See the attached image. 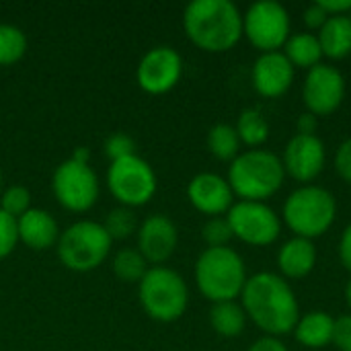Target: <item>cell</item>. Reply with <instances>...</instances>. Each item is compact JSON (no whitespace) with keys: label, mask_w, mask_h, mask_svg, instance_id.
I'll return each instance as SVG.
<instances>
[{"label":"cell","mask_w":351,"mask_h":351,"mask_svg":"<svg viewBox=\"0 0 351 351\" xmlns=\"http://www.w3.org/2000/svg\"><path fill=\"white\" fill-rule=\"evenodd\" d=\"M241 300L247 319L269 337L292 333L300 319V306L292 286L271 271L251 276L243 288Z\"/></svg>","instance_id":"1"},{"label":"cell","mask_w":351,"mask_h":351,"mask_svg":"<svg viewBox=\"0 0 351 351\" xmlns=\"http://www.w3.org/2000/svg\"><path fill=\"white\" fill-rule=\"evenodd\" d=\"M187 39L210 53L232 49L243 37V12L230 0H193L185 6Z\"/></svg>","instance_id":"2"},{"label":"cell","mask_w":351,"mask_h":351,"mask_svg":"<svg viewBox=\"0 0 351 351\" xmlns=\"http://www.w3.org/2000/svg\"><path fill=\"white\" fill-rule=\"evenodd\" d=\"M286 179L282 158L269 150L241 152L228 167V185L241 202H265L276 195Z\"/></svg>","instance_id":"3"},{"label":"cell","mask_w":351,"mask_h":351,"mask_svg":"<svg viewBox=\"0 0 351 351\" xmlns=\"http://www.w3.org/2000/svg\"><path fill=\"white\" fill-rule=\"evenodd\" d=\"M247 267L243 257L230 247H208L195 263V282L208 300L230 302L243 294L247 284Z\"/></svg>","instance_id":"4"},{"label":"cell","mask_w":351,"mask_h":351,"mask_svg":"<svg viewBox=\"0 0 351 351\" xmlns=\"http://www.w3.org/2000/svg\"><path fill=\"white\" fill-rule=\"evenodd\" d=\"M284 222L300 239L323 237L337 218L333 193L321 185H302L292 191L284 204Z\"/></svg>","instance_id":"5"},{"label":"cell","mask_w":351,"mask_h":351,"mask_svg":"<svg viewBox=\"0 0 351 351\" xmlns=\"http://www.w3.org/2000/svg\"><path fill=\"white\" fill-rule=\"evenodd\" d=\"M138 298L144 313L160 323H173L187 311L189 290L185 280L171 267H148L138 284Z\"/></svg>","instance_id":"6"},{"label":"cell","mask_w":351,"mask_h":351,"mask_svg":"<svg viewBox=\"0 0 351 351\" xmlns=\"http://www.w3.org/2000/svg\"><path fill=\"white\" fill-rule=\"evenodd\" d=\"M113 239L105 226L93 220L70 224L58 239V257L72 271H93L111 253Z\"/></svg>","instance_id":"7"},{"label":"cell","mask_w":351,"mask_h":351,"mask_svg":"<svg viewBox=\"0 0 351 351\" xmlns=\"http://www.w3.org/2000/svg\"><path fill=\"white\" fill-rule=\"evenodd\" d=\"M243 35L261 53L284 49L290 39V12L276 0H261L243 14Z\"/></svg>","instance_id":"8"},{"label":"cell","mask_w":351,"mask_h":351,"mask_svg":"<svg viewBox=\"0 0 351 351\" xmlns=\"http://www.w3.org/2000/svg\"><path fill=\"white\" fill-rule=\"evenodd\" d=\"M107 187L123 208H140L156 193V175L138 154L115 160L107 171Z\"/></svg>","instance_id":"9"},{"label":"cell","mask_w":351,"mask_h":351,"mask_svg":"<svg viewBox=\"0 0 351 351\" xmlns=\"http://www.w3.org/2000/svg\"><path fill=\"white\" fill-rule=\"evenodd\" d=\"M53 195L70 212H86L99 199V177L90 165L72 158L58 165L51 179Z\"/></svg>","instance_id":"10"},{"label":"cell","mask_w":351,"mask_h":351,"mask_svg":"<svg viewBox=\"0 0 351 351\" xmlns=\"http://www.w3.org/2000/svg\"><path fill=\"white\" fill-rule=\"evenodd\" d=\"M232 237L251 247H269L282 232L280 216L265 202H237L226 214Z\"/></svg>","instance_id":"11"},{"label":"cell","mask_w":351,"mask_h":351,"mask_svg":"<svg viewBox=\"0 0 351 351\" xmlns=\"http://www.w3.org/2000/svg\"><path fill=\"white\" fill-rule=\"evenodd\" d=\"M302 99L308 113L317 117H327L335 113L346 99V78L341 70L331 64H319L306 72Z\"/></svg>","instance_id":"12"},{"label":"cell","mask_w":351,"mask_h":351,"mask_svg":"<svg viewBox=\"0 0 351 351\" xmlns=\"http://www.w3.org/2000/svg\"><path fill=\"white\" fill-rule=\"evenodd\" d=\"M183 74V60L177 49L158 45L152 47L138 64L136 78L144 93L162 95L177 86Z\"/></svg>","instance_id":"13"},{"label":"cell","mask_w":351,"mask_h":351,"mask_svg":"<svg viewBox=\"0 0 351 351\" xmlns=\"http://www.w3.org/2000/svg\"><path fill=\"white\" fill-rule=\"evenodd\" d=\"M325 142L315 134V136H304L296 134L284 148L282 154V165L286 175H290L294 181L302 185H311L323 169H325Z\"/></svg>","instance_id":"14"},{"label":"cell","mask_w":351,"mask_h":351,"mask_svg":"<svg viewBox=\"0 0 351 351\" xmlns=\"http://www.w3.org/2000/svg\"><path fill=\"white\" fill-rule=\"evenodd\" d=\"M187 197L197 212L216 218L228 214V210L232 208L234 193L224 177L216 173H199L189 181Z\"/></svg>","instance_id":"15"},{"label":"cell","mask_w":351,"mask_h":351,"mask_svg":"<svg viewBox=\"0 0 351 351\" xmlns=\"http://www.w3.org/2000/svg\"><path fill=\"white\" fill-rule=\"evenodd\" d=\"M179 232L171 218L167 216H150L138 228V251L148 263L160 265L165 263L177 249Z\"/></svg>","instance_id":"16"},{"label":"cell","mask_w":351,"mask_h":351,"mask_svg":"<svg viewBox=\"0 0 351 351\" xmlns=\"http://www.w3.org/2000/svg\"><path fill=\"white\" fill-rule=\"evenodd\" d=\"M296 68L284 56V51L261 53L253 64V86L261 97H282L294 82Z\"/></svg>","instance_id":"17"},{"label":"cell","mask_w":351,"mask_h":351,"mask_svg":"<svg viewBox=\"0 0 351 351\" xmlns=\"http://www.w3.org/2000/svg\"><path fill=\"white\" fill-rule=\"evenodd\" d=\"M19 228V241L33 249V251H45L53 245H58L60 239V228L56 218L41 210V208H31L16 220Z\"/></svg>","instance_id":"18"},{"label":"cell","mask_w":351,"mask_h":351,"mask_svg":"<svg viewBox=\"0 0 351 351\" xmlns=\"http://www.w3.org/2000/svg\"><path fill=\"white\" fill-rule=\"evenodd\" d=\"M317 265V247L308 239L294 237L286 241L278 253V267L284 280H302Z\"/></svg>","instance_id":"19"},{"label":"cell","mask_w":351,"mask_h":351,"mask_svg":"<svg viewBox=\"0 0 351 351\" xmlns=\"http://www.w3.org/2000/svg\"><path fill=\"white\" fill-rule=\"evenodd\" d=\"M333 331H335V319L331 315L323 311H311L298 319L292 333L300 346L308 350H321L333 343Z\"/></svg>","instance_id":"20"},{"label":"cell","mask_w":351,"mask_h":351,"mask_svg":"<svg viewBox=\"0 0 351 351\" xmlns=\"http://www.w3.org/2000/svg\"><path fill=\"white\" fill-rule=\"evenodd\" d=\"M323 56L331 60H343L351 53V19L350 14L329 16L317 35Z\"/></svg>","instance_id":"21"},{"label":"cell","mask_w":351,"mask_h":351,"mask_svg":"<svg viewBox=\"0 0 351 351\" xmlns=\"http://www.w3.org/2000/svg\"><path fill=\"white\" fill-rule=\"evenodd\" d=\"M284 56L290 60L294 68L311 70L321 64L323 49L315 33H294L284 45Z\"/></svg>","instance_id":"22"},{"label":"cell","mask_w":351,"mask_h":351,"mask_svg":"<svg viewBox=\"0 0 351 351\" xmlns=\"http://www.w3.org/2000/svg\"><path fill=\"white\" fill-rule=\"evenodd\" d=\"M210 325L222 337H239L245 331L247 315L237 300L216 302L210 311Z\"/></svg>","instance_id":"23"},{"label":"cell","mask_w":351,"mask_h":351,"mask_svg":"<svg viewBox=\"0 0 351 351\" xmlns=\"http://www.w3.org/2000/svg\"><path fill=\"white\" fill-rule=\"evenodd\" d=\"M234 130L239 134L241 144H247L251 150L259 148L269 138V123L259 109H245L239 115Z\"/></svg>","instance_id":"24"},{"label":"cell","mask_w":351,"mask_h":351,"mask_svg":"<svg viewBox=\"0 0 351 351\" xmlns=\"http://www.w3.org/2000/svg\"><path fill=\"white\" fill-rule=\"evenodd\" d=\"M241 140L230 123H216L208 132V150L218 158V160H234L241 152Z\"/></svg>","instance_id":"25"},{"label":"cell","mask_w":351,"mask_h":351,"mask_svg":"<svg viewBox=\"0 0 351 351\" xmlns=\"http://www.w3.org/2000/svg\"><path fill=\"white\" fill-rule=\"evenodd\" d=\"M113 274L125 284H140V280L148 271V261L142 257L138 249H121L111 259Z\"/></svg>","instance_id":"26"},{"label":"cell","mask_w":351,"mask_h":351,"mask_svg":"<svg viewBox=\"0 0 351 351\" xmlns=\"http://www.w3.org/2000/svg\"><path fill=\"white\" fill-rule=\"evenodd\" d=\"M27 51V37L25 33L14 27L0 23V66L16 64Z\"/></svg>","instance_id":"27"},{"label":"cell","mask_w":351,"mask_h":351,"mask_svg":"<svg viewBox=\"0 0 351 351\" xmlns=\"http://www.w3.org/2000/svg\"><path fill=\"white\" fill-rule=\"evenodd\" d=\"M107 234L113 241H121L132 237L134 232H138V224H136V216L130 208H115L107 214L105 222H103Z\"/></svg>","instance_id":"28"},{"label":"cell","mask_w":351,"mask_h":351,"mask_svg":"<svg viewBox=\"0 0 351 351\" xmlns=\"http://www.w3.org/2000/svg\"><path fill=\"white\" fill-rule=\"evenodd\" d=\"M31 206V191L23 185H12L2 191L0 195V210L19 220L25 212H29Z\"/></svg>","instance_id":"29"},{"label":"cell","mask_w":351,"mask_h":351,"mask_svg":"<svg viewBox=\"0 0 351 351\" xmlns=\"http://www.w3.org/2000/svg\"><path fill=\"white\" fill-rule=\"evenodd\" d=\"M202 239L206 241L208 247H228L232 239V230H230L226 216L210 218L202 228Z\"/></svg>","instance_id":"30"},{"label":"cell","mask_w":351,"mask_h":351,"mask_svg":"<svg viewBox=\"0 0 351 351\" xmlns=\"http://www.w3.org/2000/svg\"><path fill=\"white\" fill-rule=\"evenodd\" d=\"M19 243V228L16 220L0 210V259L8 257Z\"/></svg>","instance_id":"31"},{"label":"cell","mask_w":351,"mask_h":351,"mask_svg":"<svg viewBox=\"0 0 351 351\" xmlns=\"http://www.w3.org/2000/svg\"><path fill=\"white\" fill-rule=\"evenodd\" d=\"M105 154L109 156L111 162L134 156L136 154V144L128 134H111L105 142Z\"/></svg>","instance_id":"32"},{"label":"cell","mask_w":351,"mask_h":351,"mask_svg":"<svg viewBox=\"0 0 351 351\" xmlns=\"http://www.w3.org/2000/svg\"><path fill=\"white\" fill-rule=\"evenodd\" d=\"M333 343L337 346V350L351 351V315H343L335 319Z\"/></svg>","instance_id":"33"},{"label":"cell","mask_w":351,"mask_h":351,"mask_svg":"<svg viewBox=\"0 0 351 351\" xmlns=\"http://www.w3.org/2000/svg\"><path fill=\"white\" fill-rule=\"evenodd\" d=\"M335 171L337 175L351 183V136L337 148V154H335Z\"/></svg>","instance_id":"34"},{"label":"cell","mask_w":351,"mask_h":351,"mask_svg":"<svg viewBox=\"0 0 351 351\" xmlns=\"http://www.w3.org/2000/svg\"><path fill=\"white\" fill-rule=\"evenodd\" d=\"M329 14L319 6V2H313L306 10H304V23L308 29H323V25L327 23Z\"/></svg>","instance_id":"35"},{"label":"cell","mask_w":351,"mask_h":351,"mask_svg":"<svg viewBox=\"0 0 351 351\" xmlns=\"http://www.w3.org/2000/svg\"><path fill=\"white\" fill-rule=\"evenodd\" d=\"M317 2L329 16H341L351 12V0H317Z\"/></svg>","instance_id":"36"},{"label":"cell","mask_w":351,"mask_h":351,"mask_svg":"<svg viewBox=\"0 0 351 351\" xmlns=\"http://www.w3.org/2000/svg\"><path fill=\"white\" fill-rule=\"evenodd\" d=\"M339 259H341L343 267L351 271V222L346 226L341 241H339Z\"/></svg>","instance_id":"37"},{"label":"cell","mask_w":351,"mask_h":351,"mask_svg":"<svg viewBox=\"0 0 351 351\" xmlns=\"http://www.w3.org/2000/svg\"><path fill=\"white\" fill-rule=\"evenodd\" d=\"M249 351H288V348L284 346V341H280V337H269V335H265V337H261V339H257Z\"/></svg>","instance_id":"38"},{"label":"cell","mask_w":351,"mask_h":351,"mask_svg":"<svg viewBox=\"0 0 351 351\" xmlns=\"http://www.w3.org/2000/svg\"><path fill=\"white\" fill-rule=\"evenodd\" d=\"M296 128H298V134H304V136H315L317 128H319V117L313 115V113H302L296 121Z\"/></svg>","instance_id":"39"},{"label":"cell","mask_w":351,"mask_h":351,"mask_svg":"<svg viewBox=\"0 0 351 351\" xmlns=\"http://www.w3.org/2000/svg\"><path fill=\"white\" fill-rule=\"evenodd\" d=\"M72 160H76V162H84V165H88V160H90V150L86 148V146H80V148H76L74 150V154L70 156Z\"/></svg>","instance_id":"40"},{"label":"cell","mask_w":351,"mask_h":351,"mask_svg":"<svg viewBox=\"0 0 351 351\" xmlns=\"http://www.w3.org/2000/svg\"><path fill=\"white\" fill-rule=\"evenodd\" d=\"M346 302H348V308H350L351 315V280L348 282V286H346Z\"/></svg>","instance_id":"41"},{"label":"cell","mask_w":351,"mask_h":351,"mask_svg":"<svg viewBox=\"0 0 351 351\" xmlns=\"http://www.w3.org/2000/svg\"><path fill=\"white\" fill-rule=\"evenodd\" d=\"M0 189H2V173H0Z\"/></svg>","instance_id":"42"},{"label":"cell","mask_w":351,"mask_h":351,"mask_svg":"<svg viewBox=\"0 0 351 351\" xmlns=\"http://www.w3.org/2000/svg\"><path fill=\"white\" fill-rule=\"evenodd\" d=\"M350 19H351V12H350Z\"/></svg>","instance_id":"43"}]
</instances>
